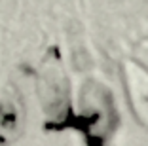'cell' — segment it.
Returning a JSON list of instances; mask_svg holds the SVG:
<instances>
[{"label": "cell", "mask_w": 148, "mask_h": 146, "mask_svg": "<svg viewBox=\"0 0 148 146\" xmlns=\"http://www.w3.org/2000/svg\"><path fill=\"white\" fill-rule=\"evenodd\" d=\"M38 89L44 112L53 120L55 127L63 125L69 114V80L63 72L61 61L55 51H51L44 61Z\"/></svg>", "instance_id": "1"}, {"label": "cell", "mask_w": 148, "mask_h": 146, "mask_svg": "<svg viewBox=\"0 0 148 146\" xmlns=\"http://www.w3.org/2000/svg\"><path fill=\"white\" fill-rule=\"evenodd\" d=\"M122 80L133 116L148 129V69L137 61H125L122 66Z\"/></svg>", "instance_id": "2"}, {"label": "cell", "mask_w": 148, "mask_h": 146, "mask_svg": "<svg viewBox=\"0 0 148 146\" xmlns=\"http://www.w3.org/2000/svg\"><path fill=\"white\" fill-rule=\"evenodd\" d=\"M21 129L19 101L8 86H0V141H12Z\"/></svg>", "instance_id": "3"}]
</instances>
